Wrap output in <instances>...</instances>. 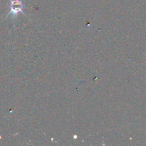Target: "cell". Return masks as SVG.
I'll return each mask as SVG.
<instances>
[{"instance_id": "cell-1", "label": "cell", "mask_w": 146, "mask_h": 146, "mask_svg": "<svg viewBox=\"0 0 146 146\" xmlns=\"http://www.w3.org/2000/svg\"><path fill=\"white\" fill-rule=\"evenodd\" d=\"M10 1V14L14 16H17L19 12L23 13V4L20 0H9Z\"/></svg>"}]
</instances>
